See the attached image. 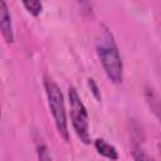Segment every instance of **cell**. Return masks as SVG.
<instances>
[{
	"label": "cell",
	"instance_id": "1",
	"mask_svg": "<svg viewBox=\"0 0 161 161\" xmlns=\"http://www.w3.org/2000/svg\"><path fill=\"white\" fill-rule=\"evenodd\" d=\"M97 54L108 79L116 84L123 80V63L118 47L109 29L106 25L101 26L97 38Z\"/></svg>",
	"mask_w": 161,
	"mask_h": 161
},
{
	"label": "cell",
	"instance_id": "2",
	"mask_svg": "<svg viewBox=\"0 0 161 161\" xmlns=\"http://www.w3.org/2000/svg\"><path fill=\"white\" fill-rule=\"evenodd\" d=\"M44 89H45L49 109L52 112L57 131L64 141H69L67 112H65L63 93L60 92V88L58 87V84L52 78H48V77H45V79H44Z\"/></svg>",
	"mask_w": 161,
	"mask_h": 161
},
{
	"label": "cell",
	"instance_id": "3",
	"mask_svg": "<svg viewBox=\"0 0 161 161\" xmlns=\"http://www.w3.org/2000/svg\"><path fill=\"white\" fill-rule=\"evenodd\" d=\"M68 98H69V106H70V119L72 126L79 137V140L89 145L91 143V135H89V117L86 106L83 104L77 89L70 86L68 89Z\"/></svg>",
	"mask_w": 161,
	"mask_h": 161
},
{
	"label": "cell",
	"instance_id": "4",
	"mask_svg": "<svg viewBox=\"0 0 161 161\" xmlns=\"http://www.w3.org/2000/svg\"><path fill=\"white\" fill-rule=\"evenodd\" d=\"M0 33L8 44L14 43V30L11 23V15L5 1L0 0Z\"/></svg>",
	"mask_w": 161,
	"mask_h": 161
},
{
	"label": "cell",
	"instance_id": "5",
	"mask_svg": "<svg viewBox=\"0 0 161 161\" xmlns=\"http://www.w3.org/2000/svg\"><path fill=\"white\" fill-rule=\"evenodd\" d=\"M93 145H94V148L97 150V152L101 156H103V157H106L111 161H117L118 160V152H117L116 147L112 146L111 143H108L107 141H104L103 138L94 140Z\"/></svg>",
	"mask_w": 161,
	"mask_h": 161
},
{
	"label": "cell",
	"instance_id": "6",
	"mask_svg": "<svg viewBox=\"0 0 161 161\" xmlns=\"http://www.w3.org/2000/svg\"><path fill=\"white\" fill-rule=\"evenodd\" d=\"M23 5L34 16H38L42 13V9H43V4L40 1H24Z\"/></svg>",
	"mask_w": 161,
	"mask_h": 161
},
{
	"label": "cell",
	"instance_id": "7",
	"mask_svg": "<svg viewBox=\"0 0 161 161\" xmlns=\"http://www.w3.org/2000/svg\"><path fill=\"white\" fill-rule=\"evenodd\" d=\"M132 155H133V158L135 161H155L152 157H150L141 147L138 146H135L132 148Z\"/></svg>",
	"mask_w": 161,
	"mask_h": 161
},
{
	"label": "cell",
	"instance_id": "8",
	"mask_svg": "<svg viewBox=\"0 0 161 161\" xmlns=\"http://www.w3.org/2000/svg\"><path fill=\"white\" fill-rule=\"evenodd\" d=\"M36 152H38L39 161H52V157H50L49 150H48V147H47L43 142H39V143H38Z\"/></svg>",
	"mask_w": 161,
	"mask_h": 161
},
{
	"label": "cell",
	"instance_id": "9",
	"mask_svg": "<svg viewBox=\"0 0 161 161\" xmlns=\"http://www.w3.org/2000/svg\"><path fill=\"white\" fill-rule=\"evenodd\" d=\"M88 86H89L91 92L94 96V98L97 101H101V91H99V88H98V86H97V83H96V80L93 78H89L88 79Z\"/></svg>",
	"mask_w": 161,
	"mask_h": 161
},
{
	"label": "cell",
	"instance_id": "10",
	"mask_svg": "<svg viewBox=\"0 0 161 161\" xmlns=\"http://www.w3.org/2000/svg\"><path fill=\"white\" fill-rule=\"evenodd\" d=\"M0 119H1V107H0Z\"/></svg>",
	"mask_w": 161,
	"mask_h": 161
}]
</instances>
